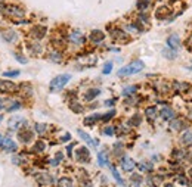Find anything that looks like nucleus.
Instances as JSON below:
<instances>
[{"label":"nucleus","mask_w":192,"mask_h":187,"mask_svg":"<svg viewBox=\"0 0 192 187\" xmlns=\"http://www.w3.org/2000/svg\"><path fill=\"white\" fill-rule=\"evenodd\" d=\"M145 68V64L142 61H133L132 64L123 66L120 71H118V75L120 77H127V75H133L136 72H140L142 69Z\"/></svg>","instance_id":"f257e3e1"},{"label":"nucleus","mask_w":192,"mask_h":187,"mask_svg":"<svg viewBox=\"0 0 192 187\" xmlns=\"http://www.w3.org/2000/svg\"><path fill=\"white\" fill-rule=\"evenodd\" d=\"M69 80H71V75H69V74L58 75V77H55L52 81H50V90H52V91H59V90H62Z\"/></svg>","instance_id":"f03ea898"},{"label":"nucleus","mask_w":192,"mask_h":187,"mask_svg":"<svg viewBox=\"0 0 192 187\" xmlns=\"http://www.w3.org/2000/svg\"><path fill=\"white\" fill-rule=\"evenodd\" d=\"M0 90L2 91H6V93H11V91H15L18 90V86L12 81H5V80H0Z\"/></svg>","instance_id":"7ed1b4c3"},{"label":"nucleus","mask_w":192,"mask_h":187,"mask_svg":"<svg viewBox=\"0 0 192 187\" xmlns=\"http://www.w3.org/2000/svg\"><path fill=\"white\" fill-rule=\"evenodd\" d=\"M77 161L79 162H89V159H90V155H89V150L86 149V147H80L77 149Z\"/></svg>","instance_id":"20e7f679"},{"label":"nucleus","mask_w":192,"mask_h":187,"mask_svg":"<svg viewBox=\"0 0 192 187\" xmlns=\"http://www.w3.org/2000/svg\"><path fill=\"white\" fill-rule=\"evenodd\" d=\"M45 34H46V27H42V25H37V27H34L33 30H31V37L35 38V40L43 38Z\"/></svg>","instance_id":"39448f33"},{"label":"nucleus","mask_w":192,"mask_h":187,"mask_svg":"<svg viewBox=\"0 0 192 187\" xmlns=\"http://www.w3.org/2000/svg\"><path fill=\"white\" fill-rule=\"evenodd\" d=\"M121 166H123V169H124V171H127V172H129V171H132V169L136 166V162L132 159V158L124 156V158L121 159Z\"/></svg>","instance_id":"423d86ee"},{"label":"nucleus","mask_w":192,"mask_h":187,"mask_svg":"<svg viewBox=\"0 0 192 187\" xmlns=\"http://www.w3.org/2000/svg\"><path fill=\"white\" fill-rule=\"evenodd\" d=\"M167 44L170 46L171 50H177V49H180V38L177 35H170L167 38Z\"/></svg>","instance_id":"0eeeda50"},{"label":"nucleus","mask_w":192,"mask_h":187,"mask_svg":"<svg viewBox=\"0 0 192 187\" xmlns=\"http://www.w3.org/2000/svg\"><path fill=\"white\" fill-rule=\"evenodd\" d=\"M18 139L22 143H30V140L33 139V133L27 131V130H18Z\"/></svg>","instance_id":"6e6552de"},{"label":"nucleus","mask_w":192,"mask_h":187,"mask_svg":"<svg viewBox=\"0 0 192 187\" xmlns=\"http://www.w3.org/2000/svg\"><path fill=\"white\" fill-rule=\"evenodd\" d=\"M2 144H3V149H5V152H13V150H16V143H13V140L12 139H5L3 142H2Z\"/></svg>","instance_id":"1a4fd4ad"},{"label":"nucleus","mask_w":192,"mask_h":187,"mask_svg":"<svg viewBox=\"0 0 192 187\" xmlns=\"http://www.w3.org/2000/svg\"><path fill=\"white\" fill-rule=\"evenodd\" d=\"M180 142L183 146H192V130H186L182 134Z\"/></svg>","instance_id":"9d476101"},{"label":"nucleus","mask_w":192,"mask_h":187,"mask_svg":"<svg viewBox=\"0 0 192 187\" xmlns=\"http://www.w3.org/2000/svg\"><path fill=\"white\" fill-rule=\"evenodd\" d=\"M22 124H25L24 118H12L11 121H9V128L13 130V131H18L19 127H21Z\"/></svg>","instance_id":"9b49d317"},{"label":"nucleus","mask_w":192,"mask_h":187,"mask_svg":"<svg viewBox=\"0 0 192 187\" xmlns=\"http://www.w3.org/2000/svg\"><path fill=\"white\" fill-rule=\"evenodd\" d=\"M160 115H161V118H163L164 121H171V120L174 118V110L170 109V108H163Z\"/></svg>","instance_id":"f8f14e48"},{"label":"nucleus","mask_w":192,"mask_h":187,"mask_svg":"<svg viewBox=\"0 0 192 187\" xmlns=\"http://www.w3.org/2000/svg\"><path fill=\"white\" fill-rule=\"evenodd\" d=\"M105 38V34L102 33L101 30H93L90 33V40L92 41H95V43H99Z\"/></svg>","instance_id":"ddd939ff"},{"label":"nucleus","mask_w":192,"mask_h":187,"mask_svg":"<svg viewBox=\"0 0 192 187\" xmlns=\"http://www.w3.org/2000/svg\"><path fill=\"white\" fill-rule=\"evenodd\" d=\"M77 131H79V136H80V137H81V139H83V140H84V142H86L87 144H90V146H95V147L98 146V143H96V142L92 139V137L89 136V134H87V133L81 131V130H77Z\"/></svg>","instance_id":"4468645a"},{"label":"nucleus","mask_w":192,"mask_h":187,"mask_svg":"<svg viewBox=\"0 0 192 187\" xmlns=\"http://www.w3.org/2000/svg\"><path fill=\"white\" fill-rule=\"evenodd\" d=\"M37 183L39 184H50V183H53V178L47 174H40V176H37Z\"/></svg>","instance_id":"2eb2a0df"},{"label":"nucleus","mask_w":192,"mask_h":187,"mask_svg":"<svg viewBox=\"0 0 192 187\" xmlns=\"http://www.w3.org/2000/svg\"><path fill=\"white\" fill-rule=\"evenodd\" d=\"M5 12H8L9 15H15V16H22L24 15V12L16 6H8V8H5Z\"/></svg>","instance_id":"dca6fc26"},{"label":"nucleus","mask_w":192,"mask_h":187,"mask_svg":"<svg viewBox=\"0 0 192 187\" xmlns=\"http://www.w3.org/2000/svg\"><path fill=\"white\" fill-rule=\"evenodd\" d=\"M170 13V9L167 8V6H161V8H158L157 9V18L158 19H163V18H167Z\"/></svg>","instance_id":"f3484780"},{"label":"nucleus","mask_w":192,"mask_h":187,"mask_svg":"<svg viewBox=\"0 0 192 187\" xmlns=\"http://www.w3.org/2000/svg\"><path fill=\"white\" fill-rule=\"evenodd\" d=\"M69 40L72 41V43H83V35H81V33L80 31H74V33L69 34Z\"/></svg>","instance_id":"a211bd4d"},{"label":"nucleus","mask_w":192,"mask_h":187,"mask_svg":"<svg viewBox=\"0 0 192 187\" xmlns=\"http://www.w3.org/2000/svg\"><path fill=\"white\" fill-rule=\"evenodd\" d=\"M99 94H101V90H99V88H90V90L86 93L84 99L86 100H93L96 96H99Z\"/></svg>","instance_id":"6ab92c4d"},{"label":"nucleus","mask_w":192,"mask_h":187,"mask_svg":"<svg viewBox=\"0 0 192 187\" xmlns=\"http://www.w3.org/2000/svg\"><path fill=\"white\" fill-rule=\"evenodd\" d=\"M145 113H147V118H148V120H149V121H152V120H155V116H157V109H155L154 106L147 108Z\"/></svg>","instance_id":"aec40b11"},{"label":"nucleus","mask_w":192,"mask_h":187,"mask_svg":"<svg viewBox=\"0 0 192 187\" xmlns=\"http://www.w3.org/2000/svg\"><path fill=\"white\" fill-rule=\"evenodd\" d=\"M58 187H72V181L69 178H67V177H64V178H61L58 181Z\"/></svg>","instance_id":"412c9836"},{"label":"nucleus","mask_w":192,"mask_h":187,"mask_svg":"<svg viewBox=\"0 0 192 187\" xmlns=\"http://www.w3.org/2000/svg\"><path fill=\"white\" fill-rule=\"evenodd\" d=\"M99 118H101V115H99V113H95V115H92V116H87L86 121H84V124H86V125H92V124H95V122L98 121Z\"/></svg>","instance_id":"4be33fe9"},{"label":"nucleus","mask_w":192,"mask_h":187,"mask_svg":"<svg viewBox=\"0 0 192 187\" xmlns=\"http://www.w3.org/2000/svg\"><path fill=\"white\" fill-rule=\"evenodd\" d=\"M111 172H113V176H114V178H115V181H117L118 184H121V186H123V178L120 177L118 171H117V169H115V166H113V165H111Z\"/></svg>","instance_id":"5701e85b"},{"label":"nucleus","mask_w":192,"mask_h":187,"mask_svg":"<svg viewBox=\"0 0 192 187\" xmlns=\"http://www.w3.org/2000/svg\"><path fill=\"white\" fill-rule=\"evenodd\" d=\"M98 162H99V165H101V166L108 165V158H106V155L103 153V152L98 155Z\"/></svg>","instance_id":"b1692460"},{"label":"nucleus","mask_w":192,"mask_h":187,"mask_svg":"<svg viewBox=\"0 0 192 187\" xmlns=\"http://www.w3.org/2000/svg\"><path fill=\"white\" fill-rule=\"evenodd\" d=\"M129 124H130L132 127H136V125H139V124H140V115H139V113L133 115V116H132V120L129 121Z\"/></svg>","instance_id":"393cba45"},{"label":"nucleus","mask_w":192,"mask_h":187,"mask_svg":"<svg viewBox=\"0 0 192 187\" xmlns=\"http://www.w3.org/2000/svg\"><path fill=\"white\" fill-rule=\"evenodd\" d=\"M46 130H47V125L46 124H40V122L35 124V131L39 133V134H45Z\"/></svg>","instance_id":"a878e982"},{"label":"nucleus","mask_w":192,"mask_h":187,"mask_svg":"<svg viewBox=\"0 0 192 187\" xmlns=\"http://www.w3.org/2000/svg\"><path fill=\"white\" fill-rule=\"evenodd\" d=\"M114 115H115V110L113 109V110H109L108 113H105V115H101V118H102V121H109Z\"/></svg>","instance_id":"bb28decb"},{"label":"nucleus","mask_w":192,"mask_h":187,"mask_svg":"<svg viewBox=\"0 0 192 187\" xmlns=\"http://www.w3.org/2000/svg\"><path fill=\"white\" fill-rule=\"evenodd\" d=\"M45 147H46V144L43 143V142H37V144L34 146V152H43L45 150Z\"/></svg>","instance_id":"cd10ccee"},{"label":"nucleus","mask_w":192,"mask_h":187,"mask_svg":"<svg viewBox=\"0 0 192 187\" xmlns=\"http://www.w3.org/2000/svg\"><path fill=\"white\" fill-rule=\"evenodd\" d=\"M136 90V86H132V87H126L124 90H123V96H129V94H132V93H135Z\"/></svg>","instance_id":"c85d7f7f"},{"label":"nucleus","mask_w":192,"mask_h":187,"mask_svg":"<svg viewBox=\"0 0 192 187\" xmlns=\"http://www.w3.org/2000/svg\"><path fill=\"white\" fill-rule=\"evenodd\" d=\"M21 109V103L19 102H13L11 105V108H8V112H13V110H18Z\"/></svg>","instance_id":"c756f323"},{"label":"nucleus","mask_w":192,"mask_h":187,"mask_svg":"<svg viewBox=\"0 0 192 187\" xmlns=\"http://www.w3.org/2000/svg\"><path fill=\"white\" fill-rule=\"evenodd\" d=\"M111 35H113L114 38H121V37H126V34L123 33V31H120V30H114L113 33H111Z\"/></svg>","instance_id":"7c9ffc66"},{"label":"nucleus","mask_w":192,"mask_h":187,"mask_svg":"<svg viewBox=\"0 0 192 187\" xmlns=\"http://www.w3.org/2000/svg\"><path fill=\"white\" fill-rule=\"evenodd\" d=\"M148 6H149V2L148 0H139L137 2V8L139 9H147Z\"/></svg>","instance_id":"2f4dec72"},{"label":"nucleus","mask_w":192,"mask_h":187,"mask_svg":"<svg viewBox=\"0 0 192 187\" xmlns=\"http://www.w3.org/2000/svg\"><path fill=\"white\" fill-rule=\"evenodd\" d=\"M182 127H183V122H182L180 120H177V121H174L171 124V128H173V130H180Z\"/></svg>","instance_id":"473e14b6"},{"label":"nucleus","mask_w":192,"mask_h":187,"mask_svg":"<svg viewBox=\"0 0 192 187\" xmlns=\"http://www.w3.org/2000/svg\"><path fill=\"white\" fill-rule=\"evenodd\" d=\"M113 71V62H106L103 66V74H109Z\"/></svg>","instance_id":"72a5a7b5"},{"label":"nucleus","mask_w":192,"mask_h":187,"mask_svg":"<svg viewBox=\"0 0 192 187\" xmlns=\"http://www.w3.org/2000/svg\"><path fill=\"white\" fill-rule=\"evenodd\" d=\"M71 109L74 110V112H77V113H80V112L83 110V108H81L80 103H71Z\"/></svg>","instance_id":"f704fd0d"},{"label":"nucleus","mask_w":192,"mask_h":187,"mask_svg":"<svg viewBox=\"0 0 192 187\" xmlns=\"http://www.w3.org/2000/svg\"><path fill=\"white\" fill-rule=\"evenodd\" d=\"M15 35H16V34L13 33V31H9L8 34H5V40H6V41H13Z\"/></svg>","instance_id":"c9c22d12"},{"label":"nucleus","mask_w":192,"mask_h":187,"mask_svg":"<svg viewBox=\"0 0 192 187\" xmlns=\"http://www.w3.org/2000/svg\"><path fill=\"white\" fill-rule=\"evenodd\" d=\"M50 59L53 62H61V55L58 52H53V53H50Z\"/></svg>","instance_id":"e433bc0d"},{"label":"nucleus","mask_w":192,"mask_h":187,"mask_svg":"<svg viewBox=\"0 0 192 187\" xmlns=\"http://www.w3.org/2000/svg\"><path fill=\"white\" fill-rule=\"evenodd\" d=\"M5 77H18L19 75V71H8V72H3Z\"/></svg>","instance_id":"4c0bfd02"},{"label":"nucleus","mask_w":192,"mask_h":187,"mask_svg":"<svg viewBox=\"0 0 192 187\" xmlns=\"http://www.w3.org/2000/svg\"><path fill=\"white\" fill-rule=\"evenodd\" d=\"M12 162H13V164H22L24 159L21 156H13V158H12Z\"/></svg>","instance_id":"58836bf2"},{"label":"nucleus","mask_w":192,"mask_h":187,"mask_svg":"<svg viewBox=\"0 0 192 187\" xmlns=\"http://www.w3.org/2000/svg\"><path fill=\"white\" fill-rule=\"evenodd\" d=\"M183 152H180V150H174V152H173V156H174V158H177V159H182V158H183Z\"/></svg>","instance_id":"ea45409f"},{"label":"nucleus","mask_w":192,"mask_h":187,"mask_svg":"<svg viewBox=\"0 0 192 187\" xmlns=\"http://www.w3.org/2000/svg\"><path fill=\"white\" fill-rule=\"evenodd\" d=\"M103 133H105L106 136H113V134H114V128H113V127H106V128L103 130Z\"/></svg>","instance_id":"a19ab883"},{"label":"nucleus","mask_w":192,"mask_h":187,"mask_svg":"<svg viewBox=\"0 0 192 187\" xmlns=\"http://www.w3.org/2000/svg\"><path fill=\"white\" fill-rule=\"evenodd\" d=\"M61 161H62V153L59 152V153H56V159H55V161H53L52 164H53V165H56L58 162H61Z\"/></svg>","instance_id":"79ce46f5"},{"label":"nucleus","mask_w":192,"mask_h":187,"mask_svg":"<svg viewBox=\"0 0 192 187\" xmlns=\"http://www.w3.org/2000/svg\"><path fill=\"white\" fill-rule=\"evenodd\" d=\"M114 150H115V153H118V156H120L121 155V144H115Z\"/></svg>","instance_id":"37998d69"},{"label":"nucleus","mask_w":192,"mask_h":187,"mask_svg":"<svg viewBox=\"0 0 192 187\" xmlns=\"http://www.w3.org/2000/svg\"><path fill=\"white\" fill-rule=\"evenodd\" d=\"M132 181H135V183H139V181H140V176H133V177H132Z\"/></svg>","instance_id":"c03bdc74"},{"label":"nucleus","mask_w":192,"mask_h":187,"mask_svg":"<svg viewBox=\"0 0 192 187\" xmlns=\"http://www.w3.org/2000/svg\"><path fill=\"white\" fill-rule=\"evenodd\" d=\"M72 146H74V143H72V144H69V146H68V147H67L68 155H69V156H71V149H72Z\"/></svg>","instance_id":"a18cd8bd"},{"label":"nucleus","mask_w":192,"mask_h":187,"mask_svg":"<svg viewBox=\"0 0 192 187\" xmlns=\"http://www.w3.org/2000/svg\"><path fill=\"white\" fill-rule=\"evenodd\" d=\"M3 108H5V100L0 97V109H3Z\"/></svg>","instance_id":"49530a36"},{"label":"nucleus","mask_w":192,"mask_h":187,"mask_svg":"<svg viewBox=\"0 0 192 187\" xmlns=\"http://www.w3.org/2000/svg\"><path fill=\"white\" fill-rule=\"evenodd\" d=\"M113 103H114V100H106V102H105V105H106V106H111Z\"/></svg>","instance_id":"de8ad7c7"},{"label":"nucleus","mask_w":192,"mask_h":187,"mask_svg":"<svg viewBox=\"0 0 192 187\" xmlns=\"http://www.w3.org/2000/svg\"><path fill=\"white\" fill-rule=\"evenodd\" d=\"M188 46L191 47V50H192V35L189 37V40H188Z\"/></svg>","instance_id":"09e8293b"},{"label":"nucleus","mask_w":192,"mask_h":187,"mask_svg":"<svg viewBox=\"0 0 192 187\" xmlns=\"http://www.w3.org/2000/svg\"><path fill=\"white\" fill-rule=\"evenodd\" d=\"M65 140H69V134H65V136L62 137V142H65Z\"/></svg>","instance_id":"8fccbe9b"},{"label":"nucleus","mask_w":192,"mask_h":187,"mask_svg":"<svg viewBox=\"0 0 192 187\" xmlns=\"http://www.w3.org/2000/svg\"><path fill=\"white\" fill-rule=\"evenodd\" d=\"M164 187H174V186H173V184H166Z\"/></svg>","instance_id":"3c124183"},{"label":"nucleus","mask_w":192,"mask_h":187,"mask_svg":"<svg viewBox=\"0 0 192 187\" xmlns=\"http://www.w3.org/2000/svg\"><path fill=\"white\" fill-rule=\"evenodd\" d=\"M2 142H3V139H2V136H0V144H2Z\"/></svg>","instance_id":"603ef678"},{"label":"nucleus","mask_w":192,"mask_h":187,"mask_svg":"<svg viewBox=\"0 0 192 187\" xmlns=\"http://www.w3.org/2000/svg\"><path fill=\"white\" fill-rule=\"evenodd\" d=\"M84 187H92V184H86V186H84Z\"/></svg>","instance_id":"864d4df0"},{"label":"nucleus","mask_w":192,"mask_h":187,"mask_svg":"<svg viewBox=\"0 0 192 187\" xmlns=\"http://www.w3.org/2000/svg\"><path fill=\"white\" fill-rule=\"evenodd\" d=\"M191 116H192V110H191Z\"/></svg>","instance_id":"5fc2aeb1"},{"label":"nucleus","mask_w":192,"mask_h":187,"mask_svg":"<svg viewBox=\"0 0 192 187\" xmlns=\"http://www.w3.org/2000/svg\"><path fill=\"white\" fill-rule=\"evenodd\" d=\"M2 2H3V0H0V3H2Z\"/></svg>","instance_id":"6e6d98bb"},{"label":"nucleus","mask_w":192,"mask_h":187,"mask_svg":"<svg viewBox=\"0 0 192 187\" xmlns=\"http://www.w3.org/2000/svg\"><path fill=\"white\" fill-rule=\"evenodd\" d=\"M191 187H192V183H191Z\"/></svg>","instance_id":"4d7b16f0"},{"label":"nucleus","mask_w":192,"mask_h":187,"mask_svg":"<svg viewBox=\"0 0 192 187\" xmlns=\"http://www.w3.org/2000/svg\"><path fill=\"white\" fill-rule=\"evenodd\" d=\"M0 120H2V116H0Z\"/></svg>","instance_id":"13d9d810"}]
</instances>
